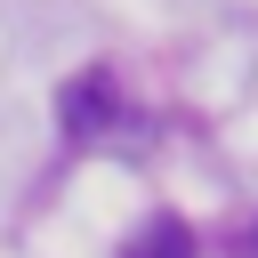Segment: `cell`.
Here are the masks:
<instances>
[{
    "instance_id": "obj_1",
    "label": "cell",
    "mask_w": 258,
    "mask_h": 258,
    "mask_svg": "<svg viewBox=\"0 0 258 258\" xmlns=\"http://www.w3.org/2000/svg\"><path fill=\"white\" fill-rule=\"evenodd\" d=\"M113 113H121V89H113V73H73V81H64V97H56V121H64V137H97Z\"/></svg>"
},
{
    "instance_id": "obj_2",
    "label": "cell",
    "mask_w": 258,
    "mask_h": 258,
    "mask_svg": "<svg viewBox=\"0 0 258 258\" xmlns=\"http://www.w3.org/2000/svg\"><path fill=\"white\" fill-rule=\"evenodd\" d=\"M137 258H194V234H185V218H153V226L137 234Z\"/></svg>"
}]
</instances>
